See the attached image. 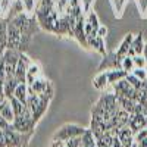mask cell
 I'll list each match as a JSON object with an SVG mask.
<instances>
[{"label":"cell","instance_id":"obj_13","mask_svg":"<svg viewBox=\"0 0 147 147\" xmlns=\"http://www.w3.org/2000/svg\"><path fill=\"white\" fill-rule=\"evenodd\" d=\"M109 84V81H107V71H102V72H99L97 75L93 78V87L96 88V90H105L106 88V85Z\"/></svg>","mask_w":147,"mask_h":147},{"label":"cell","instance_id":"obj_19","mask_svg":"<svg viewBox=\"0 0 147 147\" xmlns=\"http://www.w3.org/2000/svg\"><path fill=\"white\" fill-rule=\"evenodd\" d=\"M80 147H97V140L91 129H87L81 137V146Z\"/></svg>","mask_w":147,"mask_h":147},{"label":"cell","instance_id":"obj_16","mask_svg":"<svg viewBox=\"0 0 147 147\" xmlns=\"http://www.w3.org/2000/svg\"><path fill=\"white\" fill-rule=\"evenodd\" d=\"M127 75L128 74L124 69H110V71H107V81H109L110 85H112V84H115L121 80L127 78Z\"/></svg>","mask_w":147,"mask_h":147},{"label":"cell","instance_id":"obj_5","mask_svg":"<svg viewBox=\"0 0 147 147\" xmlns=\"http://www.w3.org/2000/svg\"><path fill=\"white\" fill-rule=\"evenodd\" d=\"M110 69H121V59L116 56V52H110L103 55V59L97 68V71H110Z\"/></svg>","mask_w":147,"mask_h":147},{"label":"cell","instance_id":"obj_12","mask_svg":"<svg viewBox=\"0 0 147 147\" xmlns=\"http://www.w3.org/2000/svg\"><path fill=\"white\" fill-rule=\"evenodd\" d=\"M87 44L88 47H93L94 50H97L102 55H106V49H105V40L99 35H94V37H87Z\"/></svg>","mask_w":147,"mask_h":147},{"label":"cell","instance_id":"obj_14","mask_svg":"<svg viewBox=\"0 0 147 147\" xmlns=\"http://www.w3.org/2000/svg\"><path fill=\"white\" fill-rule=\"evenodd\" d=\"M18 84H19V81L16 80V77H7L5 80L3 85H5V94H6L7 99L13 97V93H15V90L18 87Z\"/></svg>","mask_w":147,"mask_h":147},{"label":"cell","instance_id":"obj_3","mask_svg":"<svg viewBox=\"0 0 147 147\" xmlns=\"http://www.w3.org/2000/svg\"><path fill=\"white\" fill-rule=\"evenodd\" d=\"M112 87H113V94L116 97H128V99H134V100H136L137 90L127 81V78L112 84Z\"/></svg>","mask_w":147,"mask_h":147},{"label":"cell","instance_id":"obj_10","mask_svg":"<svg viewBox=\"0 0 147 147\" xmlns=\"http://www.w3.org/2000/svg\"><path fill=\"white\" fill-rule=\"evenodd\" d=\"M132 40H134V35L131 32L125 34L124 37V40H122V43L119 44L118 47V50H116V56L122 60L125 56H128V52H129V49H131V44H132Z\"/></svg>","mask_w":147,"mask_h":147},{"label":"cell","instance_id":"obj_4","mask_svg":"<svg viewBox=\"0 0 147 147\" xmlns=\"http://www.w3.org/2000/svg\"><path fill=\"white\" fill-rule=\"evenodd\" d=\"M21 38H22L21 28H18L16 25H13V24L9 21L7 22V43H6V49H15V50H19Z\"/></svg>","mask_w":147,"mask_h":147},{"label":"cell","instance_id":"obj_8","mask_svg":"<svg viewBox=\"0 0 147 147\" xmlns=\"http://www.w3.org/2000/svg\"><path fill=\"white\" fill-rule=\"evenodd\" d=\"M128 127L134 131V134H136V132H138L140 129H143V128L147 127V119H146V116H144L143 113H138V112L131 113V115H129Z\"/></svg>","mask_w":147,"mask_h":147},{"label":"cell","instance_id":"obj_22","mask_svg":"<svg viewBox=\"0 0 147 147\" xmlns=\"http://www.w3.org/2000/svg\"><path fill=\"white\" fill-rule=\"evenodd\" d=\"M127 81H128L136 90H138V88L141 87V84H143V81L138 80L136 75H132V74H128V75H127Z\"/></svg>","mask_w":147,"mask_h":147},{"label":"cell","instance_id":"obj_31","mask_svg":"<svg viewBox=\"0 0 147 147\" xmlns=\"http://www.w3.org/2000/svg\"><path fill=\"white\" fill-rule=\"evenodd\" d=\"M52 147H66V144H65V141H60V140H53Z\"/></svg>","mask_w":147,"mask_h":147},{"label":"cell","instance_id":"obj_28","mask_svg":"<svg viewBox=\"0 0 147 147\" xmlns=\"http://www.w3.org/2000/svg\"><path fill=\"white\" fill-rule=\"evenodd\" d=\"M97 35L102 37V38H105V37L107 35V28H106L105 25H100V28L97 30Z\"/></svg>","mask_w":147,"mask_h":147},{"label":"cell","instance_id":"obj_26","mask_svg":"<svg viewBox=\"0 0 147 147\" xmlns=\"http://www.w3.org/2000/svg\"><path fill=\"white\" fill-rule=\"evenodd\" d=\"M22 3H24V7H25L27 12H32L34 7H35V0H22Z\"/></svg>","mask_w":147,"mask_h":147},{"label":"cell","instance_id":"obj_20","mask_svg":"<svg viewBox=\"0 0 147 147\" xmlns=\"http://www.w3.org/2000/svg\"><path fill=\"white\" fill-rule=\"evenodd\" d=\"M10 105H12V109H13V113H15V118L22 115L24 112H25V109H27V105H24L22 102H19L16 97H10Z\"/></svg>","mask_w":147,"mask_h":147},{"label":"cell","instance_id":"obj_30","mask_svg":"<svg viewBox=\"0 0 147 147\" xmlns=\"http://www.w3.org/2000/svg\"><path fill=\"white\" fill-rule=\"evenodd\" d=\"M124 5H125V0H118V3H116V6H115L116 13H118V12L121 13V10H122V7H124Z\"/></svg>","mask_w":147,"mask_h":147},{"label":"cell","instance_id":"obj_17","mask_svg":"<svg viewBox=\"0 0 147 147\" xmlns=\"http://www.w3.org/2000/svg\"><path fill=\"white\" fill-rule=\"evenodd\" d=\"M40 74H41V68L38 63H31L27 72V84H32L37 78H40Z\"/></svg>","mask_w":147,"mask_h":147},{"label":"cell","instance_id":"obj_6","mask_svg":"<svg viewBox=\"0 0 147 147\" xmlns=\"http://www.w3.org/2000/svg\"><path fill=\"white\" fill-rule=\"evenodd\" d=\"M31 63L32 62L27 56V53H21L18 65H16V71H15V77L19 82H27V72H28V68Z\"/></svg>","mask_w":147,"mask_h":147},{"label":"cell","instance_id":"obj_1","mask_svg":"<svg viewBox=\"0 0 147 147\" xmlns=\"http://www.w3.org/2000/svg\"><path fill=\"white\" fill-rule=\"evenodd\" d=\"M87 131L85 128L77 125V124H65L63 127H60L55 134H53V140H60V141H66L75 137L84 136V132Z\"/></svg>","mask_w":147,"mask_h":147},{"label":"cell","instance_id":"obj_27","mask_svg":"<svg viewBox=\"0 0 147 147\" xmlns=\"http://www.w3.org/2000/svg\"><path fill=\"white\" fill-rule=\"evenodd\" d=\"M10 5H12V0H0V9H2V12L9 10Z\"/></svg>","mask_w":147,"mask_h":147},{"label":"cell","instance_id":"obj_25","mask_svg":"<svg viewBox=\"0 0 147 147\" xmlns=\"http://www.w3.org/2000/svg\"><path fill=\"white\" fill-rule=\"evenodd\" d=\"M81 137H82V136H81ZM81 137H75V138L66 140V141H65L66 147H80V146H81Z\"/></svg>","mask_w":147,"mask_h":147},{"label":"cell","instance_id":"obj_9","mask_svg":"<svg viewBox=\"0 0 147 147\" xmlns=\"http://www.w3.org/2000/svg\"><path fill=\"white\" fill-rule=\"evenodd\" d=\"M144 47H146V43H144V38H143V32H137V35H134V40H132V44H131V49L128 52V56H136V55H143L144 52Z\"/></svg>","mask_w":147,"mask_h":147},{"label":"cell","instance_id":"obj_2","mask_svg":"<svg viewBox=\"0 0 147 147\" xmlns=\"http://www.w3.org/2000/svg\"><path fill=\"white\" fill-rule=\"evenodd\" d=\"M19 56H21V52L15 50V49H6V50L3 52L6 78L7 77H15V71H16V65H18Z\"/></svg>","mask_w":147,"mask_h":147},{"label":"cell","instance_id":"obj_18","mask_svg":"<svg viewBox=\"0 0 147 147\" xmlns=\"http://www.w3.org/2000/svg\"><path fill=\"white\" fill-rule=\"evenodd\" d=\"M7 19L2 18L0 19V49L6 50V43H7Z\"/></svg>","mask_w":147,"mask_h":147},{"label":"cell","instance_id":"obj_11","mask_svg":"<svg viewBox=\"0 0 147 147\" xmlns=\"http://www.w3.org/2000/svg\"><path fill=\"white\" fill-rule=\"evenodd\" d=\"M0 116H3L6 121H9L10 124L15 121V113H13V109H12L10 100L5 99L2 103H0Z\"/></svg>","mask_w":147,"mask_h":147},{"label":"cell","instance_id":"obj_29","mask_svg":"<svg viewBox=\"0 0 147 147\" xmlns=\"http://www.w3.org/2000/svg\"><path fill=\"white\" fill-rule=\"evenodd\" d=\"M0 147H7V141H6V137H5L3 131H0Z\"/></svg>","mask_w":147,"mask_h":147},{"label":"cell","instance_id":"obj_24","mask_svg":"<svg viewBox=\"0 0 147 147\" xmlns=\"http://www.w3.org/2000/svg\"><path fill=\"white\" fill-rule=\"evenodd\" d=\"M132 75H136L138 80H141V81H144V80H147V69L146 68H136L132 72Z\"/></svg>","mask_w":147,"mask_h":147},{"label":"cell","instance_id":"obj_23","mask_svg":"<svg viewBox=\"0 0 147 147\" xmlns=\"http://www.w3.org/2000/svg\"><path fill=\"white\" fill-rule=\"evenodd\" d=\"M132 59H134V63H136V68H146L147 66V59L144 57V55H136Z\"/></svg>","mask_w":147,"mask_h":147},{"label":"cell","instance_id":"obj_21","mask_svg":"<svg viewBox=\"0 0 147 147\" xmlns=\"http://www.w3.org/2000/svg\"><path fill=\"white\" fill-rule=\"evenodd\" d=\"M121 69H124L127 74H131L134 69H136V63H134L132 56H125L121 60Z\"/></svg>","mask_w":147,"mask_h":147},{"label":"cell","instance_id":"obj_15","mask_svg":"<svg viewBox=\"0 0 147 147\" xmlns=\"http://www.w3.org/2000/svg\"><path fill=\"white\" fill-rule=\"evenodd\" d=\"M13 97H16V99L19 102H22L24 105H27V100H28V84L27 82H19L15 93H13Z\"/></svg>","mask_w":147,"mask_h":147},{"label":"cell","instance_id":"obj_7","mask_svg":"<svg viewBox=\"0 0 147 147\" xmlns=\"http://www.w3.org/2000/svg\"><path fill=\"white\" fill-rule=\"evenodd\" d=\"M3 132H5V137L7 141V147H25L24 146V136L21 132H18L12 124Z\"/></svg>","mask_w":147,"mask_h":147}]
</instances>
